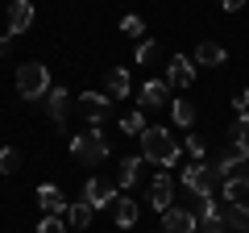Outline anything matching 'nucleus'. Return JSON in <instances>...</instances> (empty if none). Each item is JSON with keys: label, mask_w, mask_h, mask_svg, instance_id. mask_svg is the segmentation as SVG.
I'll return each mask as SVG.
<instances>
[{"label": "nucleus", "mask_w": 249, "mask_h": 233, "mask_svg": "<svg viewBox=\"0 0 249 233\" xmlns=\"http://www.w3.org/2000/svg\"><path fill=\"white\" fill-rule=\"evenodd\" d=\"M142 158L145 162H158V171L162 167H175V162H178V142L170 137V129L145 125V134H142Z\"/></svg>", "instance_id": "1"}, {"label": "nucleus", "mask_w": 249, "mask_h": 233, "mask_svg": "<svg viewBox=\"0 0 249 233\" xmlns=\"http://www.w3.org/2000/svg\"><path fill=\"white\" fill-rule=\"evenodd\" d=\"M178 179H183V188L196 200H208L216 188H220V167H216V162H191V167H183Z\"/></svg>", "instance_id": "2"}, {"label": "nucleus", "mask_w": 249, "mask_h": 233, "mask_svg": "<svg viewBox=\"0 0 249 233\" xmlns=\"http://www.w3.org/2000/svg\"><path fill=\"white\" fill-rule=\"evenodd\" d=\"M71 154L83 162V167H100L108 158V137L100 129H83V134L71 137Z\"/></svg>", "instance_id": "3"}, {"label": "nucleus", "mask_w": 249, "mask_h": 233, "mask_svg": "<svg viewBox=\"0 0 249 233\" xmlns=\"http://www.w3.org/2000/svg\"><path fill=\"white\" fill-rule=\"evenodd\" d=\"M17 92L25 100H37L50 92V71H46L42 63H21L17 67Z\"/></svg>", "instance_id": "4"}, {"label": "nucleus", "mask_w": 249, "mask_h": 233, "mask_svg": "<svg viewBox=\"0 0 249 233\" xmlns=\"http://www.w3.org/2000/svg\"><path fill=\"white\" fill-rule=\"evenodd\" d=\"M116 196H121V192H116V179H104V175H91V179L83 183V200H88L91 208H108Z\"/></svg>", "instance_id": "5"}, {"label": "nucleus", "mask_w": 249, "mask_h": 233, "mask_svg": "<svg viewBox=\"0 0 249 233\" xmlns=\"http://www.w3.org/2000/svg\"><path fill=\"white\" fill-rule=\"evenodd\" d=\"M170 200H175V179H170L166 171H158V175L150 179V204H154V213H166Z\"/></svg>", "instance_id": "6"}, {"label": "nucleus", "mask_w": 249, "mask_h": 233, "mask_svg": "<svg viewBox=\"0 0 249 233\" xmlns=\"http://www.w3.org/2000/svg\"><path fill=\"white\" fill-rule=\"evenodd\" d=\"M191 79H196V63L187 54H175L166 63V83L170 88H191Z\"/></svg>", "instance_id": "7"}, {"label": "nucleus", "mask_w": 249, "mask_h": 233, "mask_svg": "<svg viewBox=\"0 0 249 233\" xmlns=\"http://www.w3.org/2000/svg\"><path fill=\"white\" fill-rule=\"evenodd\" d=\"M162 233H196V213L170 204L166 213H162Z\"/></svg>", "instance_id": "8"}, {"label": "nucleus", "mask_w": 249, "mask_h": 233, "mask_svg": "<svg viewBox=\"0 0 249 233\" xmlns=\"http://www.w3.org/2000/svg\"><path fill=\"white\" fill-rule=\"evenodd\" d=\"M34 17H37V9L29 4V0H13V4H9V34L13 38L25 34V29L34 25Z\"/></svg>", "instance_id": "9"}, {"label": "nucleus", "mask_w": 249, "mask_h": 233, "mask_svg": "<svg viewBox=\"0 0 249 233\" xmlns=\"http://www.w3.org/2000/svg\"><path fill=\"white\" fill-rule=\"evenodd\" d=\"M37 204H42L46 216H62L67 213V196H62V188H54V183H42V188H37Z\"/></svg>", "instance_id": "10"}, {"label": "nucleus", "mask_w": 249, "mask_h": 233, "mask_svg": "<svg viewBox=\"0 0 249 233\" xmlns=\"http://www.w3.org/2000/svg\"><path fill=\"white\" fill-rule=\"evenodd\" d=\"M129 92H133L129 71H124V67H112V71H108V79H104V96H108V104H112V100H124Z\"/></svg>", "instance_id": "11"}, {"label": "nucleus", "mask_w": 249, "mask_h": 233, "mask_svg": "<svg viewBox=\"0 0 249 233\" xmlns=\"http://www.w3.org/2000/svg\"><path fill=\"white\" fill-rule=\"evenodd\" d=\"M142 108H158V104H170V83L166 79H150L142 83V100H137Z\"/></svg>", "instance_id": "12"}, {"label": "nucleus", "mask_w": 249, "mask_h": 233, "mask_svg": "<svg viewBox=\"0 0 249 233\" xmlns=\"http://www.w3.org/2000/svg\"><path fill=\"white\" fill-rule=\"evenodd\" d=\"M46 108H50V116L62 125V121H67V108H71V92L62 88V83H58V88H50V92H46Z\"/></svg>", "instance_id": "13"}, {"label": "nucleus", "mask_w": 249, "mask_h": 233, "mask_svg": "<svg viewBox=\"0 0 249 233\" xmlns=\"http://www.w3.org/2000/svg\"><path fill=\"white\" fill-rule=\"evenodd\" d=\"M112 221L121 225V229H129V225H137V200H129V196H116L112 204Z\"/></svg>", "instance_id": "14"}, {"label": "nucleus", "mask_w": 249, "mask_h": 233, "mask_svg": "<svg viewBox=\"0 0 249 233\" xmlns=\"http://www.w3.org/2000/svg\"><path fill=\"white\" fill-rule=\"evenodd\" d=\"M224 46L220 42H199L196 46V67H224Z\"/></svg>", "instance_id": "15"}, {"label": "nucleus", "mask_w": 249, "mask_h": 233, "mask_svg": "<svg viewBox=\"0 0 249 233\" xmlns=\"http://www.w3.org/2000/svg\"><path fill=\"white\" fill-rule=\"evenodd\" d=\"M142 167H145V158H124V162H121V171H116V188L129 192L137 179H142Z\"/></svg>", "instance_id": "16"}, {"label": "nucleus", "mask_w": 249, "mask_h": 233, "mask_svg": "<svg viewBox=\"0 0 249 233\" xmlns=\"http://www.w3.org/2000/svg\"><path fill=\"white\" fill-rule=\"evenodd\" d=\"M224 225H229V229H237V233H249V200L224 208Z\"/></svg>", "instance_id": "17"}, {"label": "nucleus", "mask_w": 249, "mask_h": 233, "mask_svg": "<svg viewBox=\"0 0 249 233\" xmlns=\"http://www.w3.org/2000/svg\"><path fill=\"white\" fill-rule=\"evenodd\" d=\"M91 213H96V208H91L88 200H75V204H67V225H71V229H88Z\"/></svg>", "instance_id": "18"}, {"label": "nucleus", "mask_w": 249, "mask_h": 233, "mask_svg": "<svg viewBox=\"0 0 249 233\" xmlns=\"http://www.w3.org/2000/svg\"><path fill=\"white\" fill-rule=\"evenodd\" d=\"M224 183V200H232V204H241V200L249 196V179H245V171L241 175H229V179H220Z\"/></svg>", "instance_id": "19"}, {"label": "nucleus", "mask_w": 249, "mask_h": 233, "mask_svg": "<svg viewBox=\"0 0 249 233\" xmlns=\"http://www.w3.org/2000/svg\"><path fill=\"white\" fill-rule=\"evenodd\" d=\"M170 116H175V125L191 129L196 125V104H191V100H170Z\"/></svg>", "instance_id": "20"}, {"label": "nucleus", "mask_w": 249, "mask_h": 233, "mask_svg": "<svg viewBox=\"0 0 249 233\" xmlns=\"http://www.w3.org/2000/svg\"><path fill=\"white\" fill-rule=\"evenodd\" d=\"M121 134H124V137H142V134H145V113H142V108L121 116Z\"/></svg>", "instance_id": "21"}, {"label": "nucleus", "mask_w": 249, "mask_h": 233, "mask_svg": "<svg viewBox=\"0 0 249 233\" xmlns=\"http://www.w3.org/2000/svg\"><path fill=\"white\" fill-rule=\"evenodd\" d=\"M229 134H232V146L249 154V113H241V116H237V125H232Z\"/></svg>", "instance_id": "22"}, {"label": "nucleus", "mask_w": 249, "mask_h": 233, "mask_svg": "<svg viewBox=\"0 0 249 233\" xmlns=\"http://www.w3.org/2000/svg\"><path fill=\"white\" fill-rule=\"evenodd\" d=\"M13 171H21V154L13 146H4L0 150V175H13Z\"/></svg>", "instance_id": "23"}, {"label": "nucleus", "mask_w": 249, "mask_h": 233, "mask_svg": "<svg viewBox=\"0 0 249 233\" xmlns=\"http://www.w3.org/2000/svg\"><path fill=\"white\" fill-rule=\"evenodd\" d=\"M154 63H158V42L150 38V42L137 46V67H154Z\"/></svg>", "instance_id": "24"}, {"label": "nucleus", "mask_w": 249, "mask_h": 233, "mask_svg": "<svg viewBox=\"0 0 249 233\" xmlns=\"http://www.w3.org/2000/svg\"><path fill=\"white\" fill-rule=\"evenodd\" d=\"M121 34H129V38H137V34H145V21L137 17V13H129V17H121Z\"/></svg>", "instance_id": "25"}, {"label": "nucleus", "mask_w": 249, "mask_h": 233, "mask_svg": "<svg viewBox=\"0 0 249 233\" xmlns=\"http://www.w3.org/2000/svg\"><path fill=\"white\" fill-rule=\"evenodd\" d=\"M79 108H108V96H104V92H83Z\"/></svg>", "instance_id": "26"}, {"label": "nucleus", "mask_w": 249, "mask_h": 233, "mask_svg": "<svg viewBox=\"0 0 249 233\" xmlns=\"http://www.w3.org/2000/svg\"><path fill=\"white\" fill-rule=\"evenodd\" d=\"M37 233H67V221H62V216H42Z\"/></svg>", "instance_id": "27"}, {"label": "nucleus", "mask_w": 249, "mask_h": 233, "mask_svg": "<svg viewBox=\"0 0 249 233\" xmlns=\"http://www.w3.org/2000/svg\"><path fill=\"white\" fill-rule=\"evenodd\" d=\"M187 154L196 162H204V137H196V134H187Z\"/></svg>", "instance_id": "28"}, {"label": "nucleus", "mask_w": 249, "mask_h": 233, "mask_svg": "<svg viewBox=\"0 0 249 233\" xmlns=\"http://www.w3.org/2000/svg\"><path fill=\"white\" fill-rule=\"evenodd\" d=\"M196 233H224V221H196Z\"/></svg>", "instance_id": "29"}, {"label": "nucleus", "mask_w": 249, "mask_h": 233, "mask_svg": "<svg viewBox=\"0 0 249 233\" xmlns=\"http://www.w3.org/2000/svg\"><path fill=\"white\" fill-rule=\"evenodd\" d=\"M232 108H237V113H249V88H241V92H237V100H232Z\"/></svg>", "instance_id": "30"}, {"label": "nucleus", "mask_w": 249, "mask_h": 233, "mask_svg": "<svg viewBox=\"0 0 249 233\" xmlns=\"http://www.w3.org/2000/svg\"><path fill=\"white\" fill-rule=\"evenodd\" d=\"M13 42H17V38H13V34H0V58H4V54L13 50Z\"/></svg>", "instance_id": "31"}, {"label": "nucleus", "mask_w": 249, "mask_h": 233, "mask_svg": "<svg viewBox=\"0 0 249 233\" xmlns=\"http://www.w3.org/2000/svg\"><path fill=\"white\" fill-rule=\"evenodd\" d=\"M220 4H224V13H237V9H245L249 0H220Z\"/></svg>", "instance_id": "32"}, {"label": "nucleus", "mask_w": 249, "mask_h": 233, "mask_svg": "<svg viewBox=\"0 0 249 233\" xmlns=\"http://www.w3.org/2000/svg\"><path fill=\"white\" fill-rule=\"evenodd\" d=\"M245 179H249V171H245Z\"/></svg>", "instance_id": "33"}]
</instances>
